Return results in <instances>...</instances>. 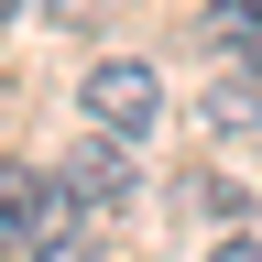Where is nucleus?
I'll list each match as a JSON object with an SVG mask.
<instances>
[{"instance_id": "f257e3e1", "label": "nucleus", "mask_w": 262, "mask_h": 262, "mask_svg": "<svg viewBox=\"0 0 262 262\" xmlns=\"http://www.w3.org/2000/svg\"><path fill=\"white\" fill-rule=\"evenodd\" d=\"M88 131H110V142H142V131L164 120V77L153 66H88Z\"/></svg>"}, {"instance_id": "f03ea898", "label": "nucleus", "mask_w": 262, "mask_h": 262, "mask_svg": "<svg viewBox=\"0 0 262 262\" xmlns=\"http://www.w3.org/2000/svg\"><path fill=\"white\" fill-rule=\"evenodd\" d=\"M55 219H66V186L44 175V164H0V262H11V251H33Z\"/></svg>"}, {"instance_id": "7ed1b4c3", "label": "nucleus", "mask_w": 262, "mask_h": 262, "mask_svg": "<svg viewBox=\"0 0 262 262\" xmlns=\"http://www.w3.org/2000/svg\"><path fill=\"white\" fill-rule=\"evenodd\" d=\"M55 186H66V208H77V219H120V208H131V164H120V142H110V131H98V142L66 164Z\"/></svg>"}, {"instance_id": "20e7f679", "label": "nucleus", "mask_w": 262, "mask_h": 262, "mask_svg": "<svg viewBox=\"0 0 262 262\" xmlns=\"http://www.w3.org/2000/svg\"><path fill=\"white\" fill-rule=\"evenodd\" d=\"M208 131H262V66H251V77H219V88H208Z\"/></svg>"}, {"instance_id": "39448f33", "label": "nucleus", "mask_w": 262, "mask_h": 262, "mask_svg": "<svg viewBox=\"0 0 262 262\" xmlns=\"http://www.w3.org/2000/svg\"><path fill=\"white\" fill-rule=\"evenodd\" d=\"M11 262H98V241H88V229H66V219H55L44 241H33V251H11Z\"/></svg>"}, {"instance_id": "423d86ee", "label": "nucleus", "mask_w": 262, "mask_h": 262, "mask_svg": "<svg viewBox=\"0 0 262 262\" xmlns=\"http://www.w3.org/2000/svg\"><path fill=\"white\" fill-rule=\"evenodd\" d=\"M241 33H262V0H219V44H241Z\"/></svg>"}, {"instance_id": "0eeeda50", "label": "nucleus", "mask_w": 262, "mask_h": 262, "mask_svg": "<svg viewBox=\"0 0 262 262\" xmlns=\"http://www.w3.org/2000/svg\"><path fill=\"white\" fill-rule=\"evenodd\" d=\"M208 262H262V251H251V241H219V251H208Z\"/></svg>"}, {"instance_id": "6e6552de", "label": "nucleus", "mask_w": 262, "mask_h": 262, "mask_svg": "<svg viewBox=\"0 0 262 262\" xmlns=\"http://www.w3.org/2000/svg\"><path fill=\"white\" fill-rule=\"evenodd\" d=\"M11 11H22V0H0V22H11Z\"/></svg>"}]
</instances>
